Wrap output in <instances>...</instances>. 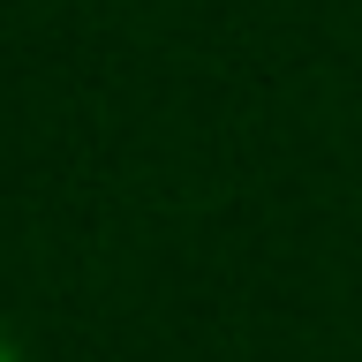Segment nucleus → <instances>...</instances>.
<instances>
[{
	"instance_id": "obj_1",
	"label": "nucleus",
	"mask_w": 362,
	"mask_h": 362,
	"mask_svg": "<svg viewBox=\"0 0 362 362\" xmlns=\"http://www.w3.org/2000/svg\"><path fill=\"white\" fill-rule=\"evenodd\" d=\"M0 362H23V355H16V339H8V332H0Z\"/></svg>"
}]
</instances>
